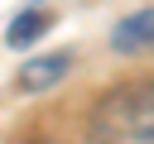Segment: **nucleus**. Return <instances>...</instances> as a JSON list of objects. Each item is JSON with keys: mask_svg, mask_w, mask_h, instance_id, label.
Segmentation results:
<instances>
[{"mask_svg": "<svg viewBox=\"0 0 154 144\" xmlns=\"http://www.w3.org/2000/svg\"><path fill=\"white\" fill-rule=\"evenodd\" d=\"M87 144H154V77L101 91L87 115Z\"/></svg>", "mask_w": 154, "mask_h": 144, "instance_id": "f257e3e1", "label": "nucleus"}, {"mask_svg": "<svg viewBox=\"0 0 154 144\" xmlns=\"http://www.w3.org/2000/svg\"><path fill=\"white\" fill-rule=\"evenodd\" d=\"M149 43H154V10H135L111 29V48L116 53H140Z\"/></svg>", "mask_w": 154, "mask_h": 144, "instance_id": "f03ea898", "label": "nucleus"}, {"mask_svg": "<svg viewBox=\"0 0 154 144\" xmlns=\"http://www.w3.org/2000/svg\"><path fill=\"white\" fill-rule=\"evenodd\" d=\"M67 67H72V58H67V53L34 58V62H24V72H19V86H24V91H48V86H58V82L67 77Z\"/></svg>", "mask_w": 154, "mask_h": 144, "instance_id": "7ed1b4c3", "label": "nucleus"}, {"mask_svg": "<svg viewBox=\"0 0 154 144\" xmlns=\"http://www.w3.org/2000/svg\"><path fill=\"white\" fill-rule=\"evenodd\" d=\"M48 24H53V19H48V10H24V14L5 29V43H10V48H29Z\"/></svg>", "mask_w": 154, "mask_h": 144, "instance_id": "20e7f679", "label": "nucleus"}]
</instances>
